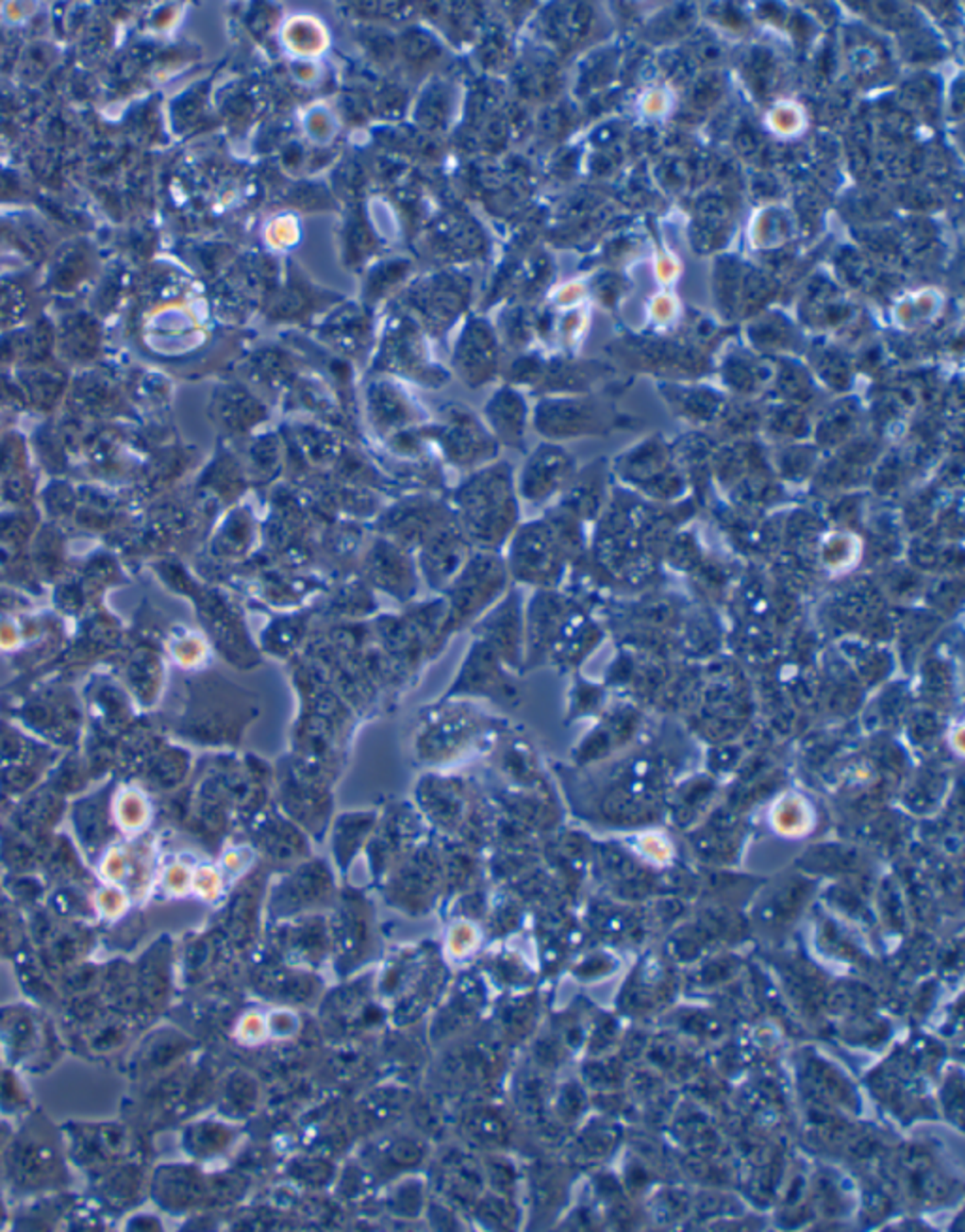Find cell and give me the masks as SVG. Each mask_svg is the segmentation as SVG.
I'll list each match as a JSON object with an SVG mask.
<instances>
[{
    "mask_svg": "<svg viewBox=\"0 0 965 1232\" xmlns=\"http://www.w3.org/2000/svg\"><path fill=\"white\" fill-rule=\"evenodd\" d=\"M266 1035H268L266 1018H262L260 1014H255V1012H253V1014H247V1016L240 1022V1037H241V1041H245V1042H260L262 1039H266Z\"/></svg>",
    "mask_w": 965,
    "mask_h": 1232,
    "instance_id": "cell-9",
    "label": "cell"
},
{
    "mask_svg": "<svg viewBox=\"0 0 965 1232\" xmlns=\"http://www.w3.org/2000/svg\"><path fill=\"white\" fill-rule=\"evenodd\" d=\"M487 421L492 428V438L509 447H521L523 440V402L507 391L498 392L487 404Z\"/></svg>",
    "mask_w": 965,
    "mask_h": 1232,
    "instance_id": "cell-7",
    "label": "cell"
},
{
    "mask_svg": "<svg viewBox=\"0 0 965 1232\" xmlns=\"http://www.w3.org/2000/svg\"><path fill=\"white\" fill-rule=\"evenodd\" d=\"M466 547H468V538L460 530L457 519L447 523L440 530H436L424 541L423 564L426 570V577L430 581L447 579L460 566Z\"/></svg>",
    "mask_w": 965,
    "mask_h": 1232,
    "instance_id": "cell-6",
    "label": "cell"
},
{
    "mask_svg": "<svg viewBox=\"0 0 965 1232\" xmlns=\"http://www.w3.org/2000/svg\"><path fill=\"white\" fill-rule=\"evenodd\" d=\"M455 519L464 536L481 547H498L517 521L513 472L507 462L475 470L451 496Z\"/></svg>",
    "mask_w": 965,
    "mask_h": 1232,
    "instance_id": "cell-1",
    "label": "cell"
},
{
    "mask_svg": "<svg viewBox=\"0 0 965 1232\" xmlns=\"http://www.w3.org/2000/svg\"><path fill=\"white\" fill-rule=\"evenodd\" d=\"M266 1027H268V1033H272L275 1037H281V1039H287V1037L296 1033L298 1018H296L294 1012L281 1008V1010H275V1012L270 1014V1018L266 1020Z\"/></svg>",
    "mask_w": 965,
    "mask_h": 1232,
    "instance_id": "cell-8",
    "label": "cell"
},
{
    "mask_svg": "<svg viewBox=\"0 0 965 1232\" xmlns=\"http://www.w3.org/2000/svg\"><path fill=\"white\" fill-rule=\"evenodd\" d=\"M496 340L483 321H472L457 347V368L464 381L477 387L487 383L496 370Z\"/></svg>",
    "mask_w": 965,
    "mask_h": 1232,
    "instance_id": "cell-5",
    "label": "cell"
},
{
    "mask_svg": "<svg viewBox=\"0 0 965 1232\" xmlns=\"http://www.w3.org/2000/svg\"><path fill=\"white\" fill-rule=\"evenodd\" d=\"M443 457L460 470H479L491 464L498 453V441L485 426L466 411H453L447 425L438 432Z\"/></svg>",
    "mask_w": 965,
    "mask_h": 1232,
    "instance_id": "cell-3",
    "label": "cell"
},
{
    "mask_svg": "<svg viewBox=\"0 0 965 1232\" xmlns=\"http://www.w3.org/2000/svg\"><path fill=\"white\" fill-rule=\"evenodd\" d=\"M498 583V562L489 555L474 558L451 592L453 620L464 622L468 616L477 613L496 594Z\"/></svg>",
    "mask_w": 965,
    "mask_h": 1232,
    "instance_id": "cell-4",
    "label": "cell"
},
{
    "mask_svg": "<svg viewBox=\"0 0 965 1232\" xmlns=\"http://www.w3.org/2000/svg\"><path fill=\"white\" fill-rule=\"evenodd\" d=\"M451 521H455V513L449 504L430 496H413L389 508L377 524L385 536L398 543H424Z\"/></svg>",
    "mask_w": 965,
    "mask_h": 1232,
    "instance_id": "cell-2",
    "label": "cell"
}]
</instances>
